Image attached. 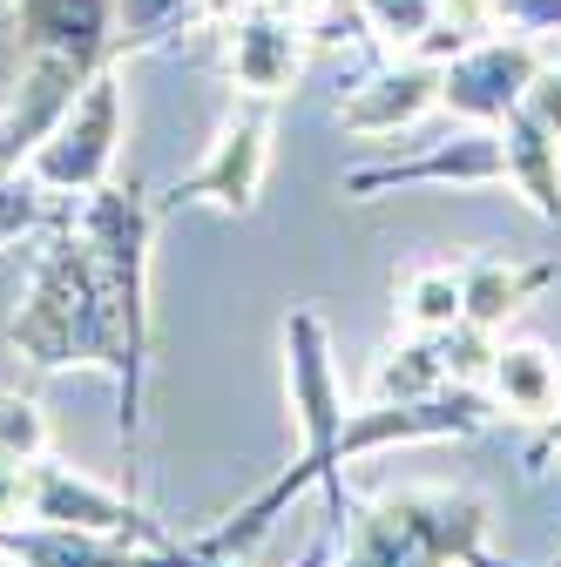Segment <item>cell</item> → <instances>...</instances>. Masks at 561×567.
<instances>
[{
  "instance_id": "3957f363",
  "label": "cell",
  "mask_w": 561,
  "mask_h": 567,
  "mask_svg": "<svg viewBox=\"0 0 561 567\" xmlns=\"http://www.w3.org/2000/svg\"><path fill=\"white\" fill-rule=\"evenodd\" d=\"M487 520L494 507L473 486H392L345 507V554L332 567H473Z\"/></svg>"
},
{
  "instance_id": "4fadbf2b",
  "label": "cell",
  "mask_w": 561,
  "mask_h": 567,
  "mask_svg": "<svg viewBox=\"0 0 561 567\" xmlns=\"http://www.w3.org/2000/svg\"><path fill=\"white\" fill-rule=\"evenodd\" d=\"M453 264H460V291H467V324H480V331H501L508 318H521L548 284L561 277L554 257L528 264V257H501V250L453 257Z\"/></svg>"
},
{
  "instance_id": "44dd1931",
  "label": "cell",
  "mask_w": 561,
  "mask_h": 567,
  "mask_svg": "<svg viewBox=\"0 0 561 567\" xmlns=\"http://www.w3.org/2000/svg\"><path fill=\"white\" fill-rule=\"evenodd\" d=\"M28 493H34V460H8V453H0V527L28 520Z\"/></svg>"
},
{
  "instance_id": "52a82bcc",
  "label": "cell",
  "mask_w": 561,
  "mask_h": 567,
  "mask_svg": "<svg viewBox=\"0 0 561 567\" xmlns=\"http://www.w3.org/2000/svg\"><path fill=\"white\" fill-rule=\"evenodd\" d=\"M102 75V68L75 54H21V75L0 102V176H21L28 156L54 135V122L75 109V95Z\"/></svg>"
},
{
  "instance_id": "d6986e66",
  "label": "cell",
  "mask_w": 561,
  "mask_h": 567,
  "mask_svg": "<svg viewBox=\"0 0 561 567\" xmlns=\"http://www.w3.org/2000/svg\"><path fill=\"white\" fill-rule=\"evenodd\" d=\"M61 217L48 209V189L21 169V176H0V244H21L34 230H54Z\"/></svg>"
},
{
  "instance_id": "9a60e30c",
  "label": "cell",
  "mask_w": 561,
  "mask_h": 567,
  "mask_svg": "<svg viewBox=\"0 0 561 567\" xmlns=\"http://www.w3.org/2000/svg\"><path fill=\"white\" fill-rule=\"evenodd\" d=\"M501 142H508V183L528 196V209L541 224H561V142L528 109H514L501 122Z\"/></svg>"
},
{
  "instance_id": "e0dca14e",
  "label": "cell",
  "mask_w": 561,
  "mask_h": 567,
  "mask_svg": "<svg viewBox=\"0 0 561 567\" xmlns=\"http://www.w3.org/2000/svg\"><path fill=\"white\" fill-rule=\"evenodd\" d=\"M183 21H210V0H115V48L143 54L170 41Z\"/></svg>"
},
{
  "instance_id": "d4e9b609",
  "label": "cell",
  "mask_w": 561,
  "mask_h": 567,
  "mask_svg": "<svg viewBox=\"0 0 561 567\" xmlns=\"http://www.w3.org/2000/svg\"><path fill=\"white\" fill-rule=\"evenodd\" d=\"M0 567H14V560H8V554H0Z\"/></svg>"
},
{
  "instance_id": "7a4b0ae2",
  "label": "cell",
  "mask_w": 561,
  "mask_h": 567,
  "mask_svg": "<svg viewBox=\"0 0 561 567\" xmlns=\"http://www.w3.org/2000/svg\"><path fill=\"white\" fill-rule=\"evenodd\" d=\"M285 392H292V419H298V433H305L298 460L277 473L251 507H237L224 527H210V534L196 540V554L231 560V554L257 547V540L271 534V520L285 514L305 486H325V514H345V507H353V493H345V480H338V433H345V412H353V392H345V379H338L332 331H325V318H318L312 305H298V311L285 318Z\"/></svg>"
},
{
  "instance_id": "8fae6325",
  "label": "cell",
  "mask_w": 561,
  "mask_h": 567,
  "mask_svg": "<svg viewBox=\"0 0 561 567\" xmlns=\"http://www.w3.org/2000/svg\"><path fill=\"white\" fill-rule=\"evenodd\" d=\"M440 75H447V68L427 61V54L386 61V68H373V75L345 95L332 115H338V128H353V135H366V142L399 135V128H412L427 109H440Z\"/></svg>"
},
{
  "instance_id": "8992f818",
  "label": "cell",
  "mask_w": 561,
  "mask_h": 567,
  "mask_svg": "<svg viewBox=\"0 0 561 567\" xmlns=\"http://www.w3.org/2000/svg\"><path fill=\"white\" fill-rule=\"evenodd\" d=\"M34 527H75V534H115V540H163V527L143 514V493L102 486L75 466H61L54 453L34 460V493H28Z\"/></svg>"
},
{
  "instance_id": "9c48e42d",
  "label": "cell",
  "mask_w": 561,
  "mask_h": 567,
  "mask_svg": "<svg viewBox=\"0 0 561 567\" xmlns=\"http://www.w3.org/2000/svg\"><path fill=\"white\" fill-rule=\"evenodd\" d=\"M305 48H312L305 14H271V8L224 14V75L257 102L292 95V82L305 75Z\"/></svg>"
},
{
  "instance_id": "5bb4252c",
  "label": "cell",
  "mask_w": 561,
  "mask_h": 567,
  "mask_svg": "<svg viewBox=\"0 0 561 567\" xmlns=\"http://www.w3.org/2000/svg\"><path fill=\"white\" fill-rule=\"evenodd\" d=\"M487 399L508 419H554L561 412V359L534 338H514V344H494L487 359Z\"/></svg>"
},
{
  "instance_id": "277c9868",
  "label": "cell",
  "mask_w": 561,
  "mask_h": 567,
  "mask_svg": "<svg viewBox=\"0 0 561 567\" xmlns=\"http://www.w3.org/2000/svg\"><path fill=\"white\" fill-rule=\"evenodd\" d=\"M264 176H271V102L244 95L224 115L210 156L190 176L156 189V217H170V209H183V203H217L224 217H251L257 196H264Z\"/></svg>"
},
{
  "instance_id": "2e32d148",
  "label": "cell",
  "mask_w": 561,
  "mask_h": 567,
  "mask_svg": "<svg viewBox=\"0 0 561 567\" xmlns=\"http://www.w3.org/2000/svg\"><path fill=\"white\" fill-rule=\"evenodd\" d=\"M467 318V291H460V264H412L399 284V324L406 331H447Z\"/></svg>"
},
{
  "instance_id": "603a6c76",
  "label": "cell",
  "mask_w": 561,
  "mask_h": 567,
  "mask_svg": "<svg viewBox=\"0 0 561 567\" xmlns=\"http://www.w3.org/2000/svg\"><path fill=\"white\" fill-rule=\"evenodd\" d=\"M548 460H561V412H554V419H541V440L528 446V473H541Z\"/></svg>"
},
{
  "instance_id": "ac0fdd59",
  "label": "cell",
  "mask_w": 561,
  "mask_h": 567,
  "mask_svg": "<svg viewBox=\"0 0 561 567\" xmlns=\"http://www.w3.org/2000/svg\"><path fill=\"white\" fill-rule=\"evenodd\" d=\"M359 14H366V34H373V41L412 54L419 34L440 21V0H359Z\"/></svg>"
},
{
  "instance_id": "ba28073f",
  "label": "cell",
  "mask_w": 561,
  "mask_h": 567,
  "mask_svg": "<svg viewBox=\"0 0 561 567\" xmlns=\"http://www.w3.org/2000/svg\"><path fill=\"white\" fill-rule=\"evenodd\" d=\"M541 75V48L528 34H494V41H473L467 54L447 61V75H440V109L467 115V122H487V128H501L528 82Z\"/></svg>"
},
{
  "instance_id": "cb8c5ba5",
  "label": "cell",
  "mask_w": 561,
  "mask_h": 567,
  "mask_svg": "<svg viewBox=\"0 0 561 567\" xmlns=\"http://www.w3.org/2000/svg\"><path fill=\"white\" fill-rule=\"evenodd\" d=\"M318 8H338V0H298V14H318Z\"/></svg>"
},
{
  "instance_id": "6da1fadb",
  "label": "cell",
  "mask_w": 561,
  "mask_h": 567,
  "mask_svg": "<svg viewBox=\"0 0 561 567\" xmlns=\"http://www.w3.org/2000/svg\"><path fill=\"white\" fill-rule=\"evenodd\" d=\"M8 344L34 372H68V365H95L115 379V419H122V453H129V486L143 493L135 480V460H143V379L150 365L135 359L115 331V311L102 298V277H95V257L82 244L75 224H54L48 250L34 257V277H28V298L21 311L8 318Z\"/></svg>"
},
{
  "instance_id": "5b68a950",
  "label": "cell",
  "mask_w": 561,
  "mask_h": 567,
  "mask_svg": "<svg viewBox=\"0 0 561 567\" xmlns=\"http://www.w3.org/2000/svg\"><path fill=\"white\" fill-rule=\"evenodd\" d=\"M115 142H122V75L102 68L75 95V109L54 122V135L28 156V176L48 196H89L115 176Z\"/></svg>"
},
{
  "instance_id": "30bf717a",
  "label": "cell",
  "mask_w": 561,
  "mask_h": 567,
  "mask_svg": "<svg viewBox=\"0 0 561 567\" xmlns=\"http://www.w3.org/2000/svg\"><path fill=\"white\" fill-rule=\"evenodd\" d=\"M501 176H508V142H501V128L473 122V128L447 135L440 150H427V156L345 169V176H338V189H345V196H379V189H419V183H467V189H473V183H501Z\"/></svg>"
},
{
  "instance_id": "7c38bea8",
  "label": "cell",
  "mask_w": 561,
  "mask_h": 567,
  "mask_svg": "<svg viewBox=\"0 0 561 567\" xmlns=\"http://www.w3.org/2000/svg\"><path fill=\"white\" fill-rule=\"evenodd\" d=\"M14 48L21 54H75L109 68L115 48V0H14Z\"/></svg>"
},
{
  "instance_id": "7402d4cb",
  "label": "cell",
  "mask_w": 561,
  "mask_h": 567,
  "mask_svg": "<svg viewBox=\"0 0 561 567\" xmlns=\"http://www.w3.org/2000/svg\"><path fill=\"white\" fill-rule=\"evenodd\" d=\"M521 109H528V115H534V122H541L554 142H561V68H548V61H541V75L528 82Z\"/></svg>"
},
{
  "instance_id": "ffe728a7",
  "label": "cell",
  "mask_w": 561,
  "mask_h": 567,
  "mask_svg": "<svg viewBox=\"0 0 561 567\" xmlns=\"http://www.w3.org/2000/svg\"><path fill=\"white\" fill-rule=\"evenodd\" d=\"M0 453L8 460H41L48 453V419L21 392H0Z\"/></svg>"
}]
</instances>
